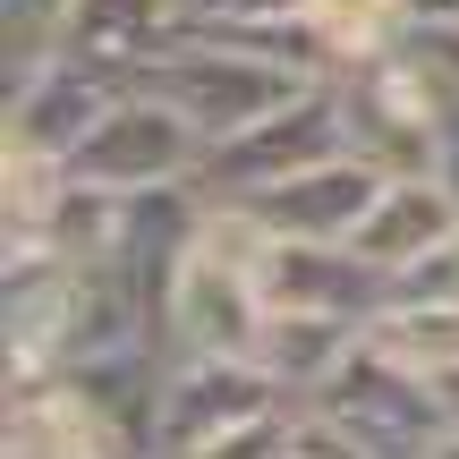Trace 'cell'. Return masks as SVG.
Masks as SVG:
<instances>
[{"label":"cell","instance_id":"obj_9","mask_svg":"<svg viewBox=\"0 0 459 459\" xmlns=\"http://www.w3.org/2000/svg\"><path fill=\"white\" fill-rule=\"evenodd\" d=\"M383 187H392V179H383L366 153H332V162H315V170H298V179H281V187H264V196H247V213L273 230V238H324V247H349V238H358V221L375 213Z\"/></svg>","mask_w":459,"mask_h":459},{"label":"cell","instance_id":"obj_6","mask_svg":"<svg viewBox=\"0 0 459 459\" xmlns=\"http://www.w3.org/2000/svg\"><path fill=\"white\" fill-rule=\"evenodd\" d=\"M273 409H298L264 358H170V383H162V417H153V459H196L204 443L255 426Z\"/></svg>","mask_w":459,"mask_h":459},{"label":"cell","instance_id":"obj_4","mask_svg":"<svg viewBox=\"0 0 459 459\" xmlns=\"http://www.w3.org/2000/svg\"><path fill=\"white\" fill-rule=\"evenodd\" d=\"M332 153H349V111H341V85L315 77L307 94L281 102L273 119H255V128H238L230 145H213V162L196 170V187H204V196L247 204V196H264V187L298 179V170L332 162Z\"/></svg>","mask_w":459,"mask_h":459},{"label":"cell","instance_id":"obj_11","mask_svg":"<svg viewBox=\"0 0 459 459\" xmlns=\"http://www.w3.org/2000/svg\"><path fill=\"white\" fill-rule=\"evenodd\" d=\"M0 459H145V451L119 443V434L68 392V375H43V383H9Z\"/></svg>","mask_w":459,"mask_h":459},{"label":"cell","instance_id":"obj_17","mask_svg":"<svg viewBox=\"0 0 459 459\" xmlns=\"http://www.w3.org/2000/svg\"><path fill=\"white\" fill-rule=\"evenodd\" d=\"M230 26H298L307 17V0H221Z\"/></svg>","mask_w":459,"mask_h":459},{"label":"cell","instance_id":"obj_5","mask_svg":"<svg viewBox=\"0 0 459 459\" xmlns=\"http://www.w3.org/2000/svg\"><path fill=\"white\" fill-rule=\"evenodd\" d=\"M264 290H255V264H230L213 247H187L179 273L162 290V358H255L264 341Z\"/></svg>","mask_w":459,"mask_h":459},{"label":"cell","instance_id":"obj_12","mask_svg":"<svg viewBox=\"0 0 459 459\" xmlns=\"http://www.w3.org/2000/svg\"><path fill=\"white\" fill-rule=\"evenodd\" d=\"M443 238H459V196L434 179V170H417V179H392L375 196V213L358 221V238H349V247H358L375 273H409V264L434 255Z\"/></svg>","mask_w":459,"mask_h":459},{"label":"cell","instance_id":"obj_1","mask_svg":"<svg viewBox=\"0 0 459 459\" xmlns=\"http://www.w3.org/2000/svg\"><path fill=\"white\" fill-rule=\"evenodd\" d=\"M136 85L162 94V102H179L213 145H230L238 128H255V119H273L281 102H298L315 77H307V68H290V60H273V51L230 43V34H213L196 17V34H187L179 51H162L153 68H136Z\"/></svg>","mask_w":459,"mask_h":459},{"label":"cell","instance_id":"obj_18","mask_svg":"<svg viewBox=\"0 0 459 459\" xmlns=\"http://www.w3.org/2000/svg\"><path fill=\"white\" fill-rule=\"evenodd\" d=\"M434 179L459 196V102H443V119H434Z\"/></svg>","mask_w":459,"mask_h":459},{"label":"cell","instance_id":"obj_20","mask_svg":"<svg viewBox=\"0 0 459 459\" xmlns=\"http://www.w3.org/2000/svg\"><path fill=\"white\" fill-rule=\"evenodd\" d=\"M409 9V26H426V17H459V0H400Z\"/></svg>","mask_w":459,"mask_h":459},{"label":"cell","instance_id":"obj_3","mask_svg":"<svg viewBox=\"0 0 459 459\" xmlns=\"http://www.w3.org/2000/svg\"><path fill=\"white\" fill-rule=\"evenodd\" d=\"M307 409L332 417L341 434H358L375 459H434V443L451 434L443 409H434V383L417 375V366H400L375 332L307 392Z\"/></svg>","mask_w":459,"mask_h":459},{"label":"cell","instance_id":"obj_10","mask_svg":"<svg viewBox=\"0 0 459 459\" xmlns=\"http://www.w3.org/2000/svg\"><path fill=\"white\" fill-rule=\"evenodd\" d=\"M187 34H196V9H179V0H77L68 26H60V51L94 60V68H119L136 85V68L179 51Z\"/></svg>","mask_w":459,"mask_h":459},{"label":"cell","instance_id":"obj_7","mask_svg":"<svg viewBox=\"0 0 459 459\" xmlns=\"http://www.w3.org/2000/svg\"><path fill=\"white\" fill-rule=\"evenodd\" d=\"M119 94H128V77H119V68H94V60L51 51V60H34V68H17V77H9V128H0V145L68 162Z\"/></svg>","mask_w":459,"mask_h":459},{"label":"cell","instance_id":"obj_15","mask_svg":"<svg viewBox=\"0 0 459 459\" xmlns=\"http://www.w3.org/2000/svg\"><path fill=\"white\" fill-rule=\"evenodd\" d=\"M366 332H375L400 366H417V375L459 366V307H417V298H400V307H383Z\"/></svg>","mask_w":459,"mask_h":459},{"label":"cell","instance_id":"obj_13","mask_svg":"<svg viewBox=\"0 0 459 459\" xmlns=\"http://www.w3.org/2000/svg\"><path fill=\"white\" fill-rule=\"evenodd\" d=\"M358 341H366V324H341V315H264L255 358H264V375H273L290 400H307Z\"/></svg>","mask_w":459,"mask_h":459},{"label":"cell","instance_id":"obj_21","mask_svg":"<svg viewBox=\"0 0 459 459\" xmlns=\"http://www.w3.org/2000/svg\"><path fill=\"white\" fill-rule=\"evenodd\" d=\"M179 9H196V17H221V0H179Z\"/></svg>","mask_w":459,"mask_h":459},{"label":"cell","instance_id":"obj_2","mask_svg":"<svg viewBox=\"0 0 459 459\" xmlns=\"http://www.w3.org/2000/svg\"><path fill=\"white\" fill-rule=\"evenodd\" d=\"M204 162H213V136H204L179 102L128 85V94L94 119V136L68 153V179H77V187H102V196H153V187L196 179Z\"/></svg>","mask_w":459,"mask_h":459},{"label":"cell","instance_id":"obj_16","mask_svg":"<svg viewBox=\"0 0 459 459\" xmlns=\"http://www.w3.org/2000/svg\"><path fill=\"white\" fill-rule=\"evenodd\" d=\"M290 417H298V409H273V417H255V426L221 434V443H204L196 459H290Z\"/></svg>","mask_w":459,"mask_h":459},{"label":"cell","instance_id":"obj_19","mask_svg":"<svg viewBox=\"0 0 459 459\" xmlns=\"http://www.w3.org/2000/svg\"><path fill=\"white\" fill-rule=\"evenodd\" d=\"M434 383V409H443V426L459 434V366H443V375H426Z\"/></svg>","mask_w":459,"mask_h":459},{"label":"cell","instance_id":"obj_14","mask_svg":"<svg viewBox=\"0 0 459 459\" xmlns=\"http://www.w3.org/2000/svg\"><path fill=\"white\" fill-rule=\"evenodd\" d=\"M298 26L324 51V77H349V68H366V60L409 43V9L400 0H307Z\"/></svg>","mask_w":459,"mask_h":459},{"label":"cell","instance_id":"obj_22","mask_svg":"<svg viewBox=\"0 0 459 459\" xmlns=\"http://www.w3.org/2000/svg\"><path fill=\"white\" fill-rule=\"evenodd\" d=\"M434 459H459V434H443V443H434Z\"/></svg>","mask_w":459,"mask_h":459},{"label":"cell","instance_id":"obj_8","mask_svg":"<svg viewBox=\"0 0 459 459\" xmlns=\"http://www.w3.org/2000/svg\"><path fill=\"white\" fill-rule=\"evenodd\" d=\"M255 290L273 315H341V324H375L392 307V273H375L358 247L324 238H273L255 264Z\"/></svg>","mask_w":459,"mask_h":459}]
</instances>
